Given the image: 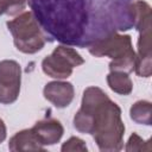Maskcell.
<instances>
[{"mask_svg": "<svg viewBox=\"0 0 152 152\" xmlns=\"http://www.w3.org/2000/svg\"><path fill=\"white\" fill-rule=\"evenodd\" d=\"M131 119L137 124L151 125V102L148 101H138L135 102L129 110Z\"/></svg>", "mask_w": 152, "mask_h": 152, "instance_id": "8fae6325", "label": "cell"}, {"mask_svg": "<svg viewBox=\"0 0 152 152\" xmlns=\"http://www.w3.org/2000/svg\"><path fill=\"white\" fill-rule=\"evenodd\" d=\"M89 52L95 57H109L110 71L131 72L135 64V52L132 48L131 37L127 34H119L118 32L90 45Z\"/></svg>", "mask_w": 152, "mask_h": 152, "instance_id": "3957f363", "label": "cell"}, {"mask_svg": "<svg viewBox=\"0 0 152 152\" xmlns=\"http://www.w3.org/2000/svg\"><path fill=\"white\" fill-rule=\"evenodd\" d=\"M31 129L43 146L53 145L58 142L64 132L61 122L55 119H46L38 121Z\"/></svg>", "mask_w": 152, "mask_h": 152, "instance_id": "ba28073f", "label": "cell"}, {"mask_svg": "<svg viewBox=\"0 0 152 152\" xmlns=\"http://www.w3.org/2000/svg\"><path fill=\"white\" fill-rule=\"evenodd\" d=\"M11 151H43L44 146L38 141L32 129H24L13 135L8 142Z\"/></svg>", "mask_w": 152, "mask_h": 152, "instance_id": "9c48e42d", "label": "cell"}, {"mask_svg": "<svg viewBox=\"0 0 152 152\" xmlns=\"http://www.w3.org/2000/svg\"><path fill=\"white\" fill-rule=\"evenodd\" d=\"M7 27L12 33L15 48L24 53H36L48 42V37L42 31L32 12H24L7 21Z\"/></svg>", "mask_w": 152, "mask_h": 152, "instance_id": "277c9868", "label": "cell"}, {"mask_svg": "<svg viewBox=\"0 0 152 152\" xmlns=\"http://www.w3.org/2000/svg\"><path fill=\"white\" fill-rule=\"evenodd\" d=\"M61 150L63 152H65V151H87V146L82 139L71 137L68 141H65L63 144Z\"/></svg>", "mask_w": 152, "mask_h": 152, "instance_id": "4fadbf2b", "label": "cell"}, {"mask_svg": "<svg viewBox=\"0 0 152 152\" xmlns=\"http://www.w3.org/2000/svg\"><path fill=\"white\" fill-rule=\"evenodd\" d=\"M43 93L44 97L57 108H65L74 100V87L70 82H50L44 87Z\"/></svg>", "mask_w": 152, "mask_h": 152, "instance_id": "52a82bcc", "label": "cell"}, {"mask_svg": "<svg viewBox=\"0 0 152 152\" xmlns=\"http://www.w3.org/2000/svg\"><path fill=\"white\" fill-rule=\"evenodd\" d=\"M74 127L81 133L91 134L101 151H119L124 146L121 109L97 87L83 91L81 108L74 116Z\"/></svg>", "mask_w": 152, "mask_h": 152, "instance_id": "7a4b0ae2", "label": "cell"}, {"mask_svg": "<svg viewBox=\"0 0 152 152\" xmlns=\"http://www.w3.org/2000/svg\"><path fill=\"white\" fill-rule=\"evenodd\" d=\"M84 59L72 48L64 45L57 46L52 53L45 57L42 62L43 71L53 78L63 80L68 78L72 74V69L83 64Z\"/></svg>", "mask_w": 152, "mask_h": 152, "instance_id": "5b68a950", "label": "cell"}, {"mask_svg": "<svg viewBox=\"0 0 152 152\" xmlns=\"http://www.w3.org/2000/svg\"><path fill=\"white\" fill-rule=\"evenodd\" d=\"M6 139V126L2 121V119H0V144Z\"/></svg>", "mask_w": 152, "mask_h": 152, "instance_id": "9a60e30c", "label": "cell"}, {"mask_svg": "<svg viewBox=\"0 0 152 152\" xmlns=\"http://www.w3.org/2000/svg\"><path fill=\"white\" fill-rule=\"evenodd\" d=\"M107 83L113 91L120 95H128L133 89V83L129 76L127 72L122 71H110L107 76Z\"/></svg>", "mask_w": 152, "mask_h": 152, "instance_id": "30bf717a", "label": "cell"}, {"mask_svg": "<svg viewBox=\"0 0 152 152\" xmlns=\"http://www.w3.org/2000/svg\"><path fill=\"white\" fill-rule=\"evenodd\" d=\"M21 69L15 61L5 59L0 62V103H13L20 91Z\"/></svg>", "mask_w": 152, "mask_h": 152, "instance_id": "8992f818", "label": "cell"}, {"mask_svg": "<svg viewBox=\"0 0 152 152\" xmlns=\"http://www.w3.org/2000/svg\"><path fill=\"white\" fill-rule=\"evenodd\" d=\"M27 0H0V15L6 13L8 15H15L25 8Z\"/></svg>", "mask_w": 152, "mask_h": 152, "instance_id": "7c38bea8", "label": "cell"}, {"mask_svg": "<svg viewBox=\"0 0 152 152\" xmlns=\"http://www.w3.org/2000/svg\"><path fill=\"white\" fill-rule=\"evenodd\" d=\"M49 42L89 48L134 27V0H27Z\"/></svg>", "mask_w": 152, "mask_h": 152, "instance_id": "6da1fadb", "label": "cell"}, {"mask_svg": "<svg viewBox=\"0 0 152 152\" xmlns=\"http://www.w3.org/2000/svg\"><path fill=\"white\" fill-rule=\"evenodd\" d=\"M144 142L145 141L138 134L133 133L129 137V140H128L127 146H126V151H142V150H145Z\"/></svg>", "mask_w": 152, "mask_h": 152, "instance_id": "5bb4252c", "label": "cell"}]
</instances>
